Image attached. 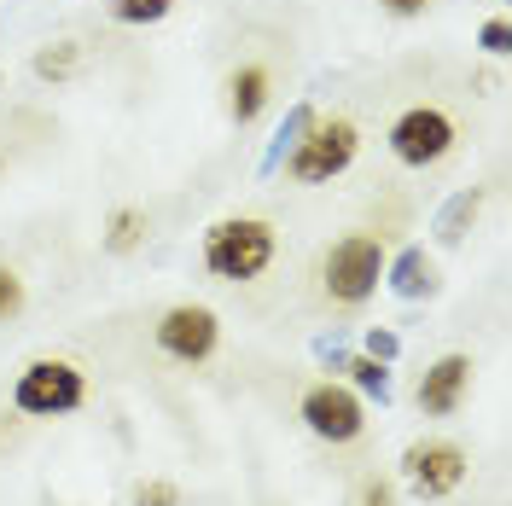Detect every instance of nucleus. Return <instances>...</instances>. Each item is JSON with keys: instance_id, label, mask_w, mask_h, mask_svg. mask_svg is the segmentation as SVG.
<instances>
[{"instance_id": "f03ea898", "label": "nucleus", "mask_w": 512, "mask_h": 506, "mask_svg": "<svg viewBox=\"0 0 512 506\" xmlns=\"http://www.w3.org/2000/svg\"><path fill=\"white\" fill-rule=\"evenodd\" d=\"M355 152H361V128H355L350 117H320V123H309V128H303V140L291 146L286 175H291V181L320 187V181L344 175V169L355 163Z\"/></svg>"}, {"instance_id": "a211bd4d", "label": "nucleus", "mask_w": 512, "mask_h": 506, "mask_svg": "<svg viewBox=\"0 0 512 506\" xmlns=\"http://www.w3.org/2000/svg\"><path fill=\"white\" fill-rule=\"evenodd\" d=\"M425 6H431V0H384V12H390V18H419Z\"/></svg>"}, {"instance_id": "f3484780", "label": "nucleus", "mask_w": 512, "mask_h": 506, "mask_svg": "<svg viewBox=\"0 0 512 506\" xmlns=\"http://www.w3.org/2000/svg\"><path fill=\"white\" fill-rule=\"evenodd\" d=\"M361 506H390V483L367 477V483H361Z\"/></svg>"}, {"instance_id": "f257e3e1", "label": "nucleus", "mask_w": 512, "mask_h": 506, "mask_svg": "<svg viewBox=\"0 0 512 506\" xmlns=\"http://www.w3.org/2000/svg\"><path fill=\"white\" fill-rule=\"evenodd\" d=\"M280 251V239H274V227L262 222V216H227L204 233V268L227 285H245L256 280L268 262Z\"/></svg>"}, {"instance_id": "9b49d317", "label": "nucleus", "mask_w": 512, "mask_h": 506, "mask_svg": "<svg viewBox=\"0 0 512 506\" xmlns=\"http://www.w3.org/2000/svg\"><path fill=\"white\" fill-rule=\"evenodd\" d=\"M76 70H82V47H76V41H53V47L35 53V76H41V82H70Z\"/></svg>"}, {"instance_id": "4468645a", "label": "nucleus", "mask_w": 512, "mask_h": 506, "mask_svg": "<svg viewBox=\"0 0 512 506\" xmlns=\"http://www.w3.org/2000/svg\"><path fill=\"white\" fill-rule=\"evenodd\" d=\"M24 303H30V297H24V280H18V268H6V262H0V326L24 315Z\"/></svg>"}, {"instance_id": "f8f14e48", "label": "nucleus", "mask_w": 512, "mask_h": 506, "mask_svg": "<svg viewBox=\"0 0 512 506\" xmlns=\"http://www.w3.org/2000/svg\"><path fill=\"white\" fill-rule=\"evenodd\" d=\"M146 239V210H134V204H123L117 216H111V227H105V251H117L128 256L134 245Z\"/></svg>"}, {"instance_id": "0eeeda50", "label": "nucleus", "mask_w": 512, "mask_h": 506, "mask_svg": "<svg viewBox=\"0 0 512 506\" xmlns=\"http://www.w3.org/2000/svg\"><path fill=\"white\" fill-rule=\"evenodd\" d=\"M402 472H408V489L419 501H443L466 483V454L454 443H414L402 454Z\"/></svg>"}, {"instance_id": "7ed1b4c3", "label": "nucleus", "mask_w": 512, "mask_h": 506, "mask_svg": "<svg viewBox=\"0 0 512 506\" xmlns=\"http://www.w3.org/2000/svg\"><path fill=\"white\" fill-rule=\"evenodd\" d=\"M320 274H326V297H332V303H367L384 280V245L373 233H344V239L326 251Z\"/></svg>"}, {"instance_id": "6ab92c4d", "label": "nucleus", "mask_w": 512, "mask_h": 506, "mask_svg": "<svg viewBox=\"0 0 512 506\" xmlns=\"http://www.w3.org/2000/svg\"><path fill=\"white\" fill-rule=\"evenodd\" d=\"M350 373H355V379H361V384H367V390H384V373H379V367H373V361H355Z\"/></svg>"}, {"instance_id": "39448f33", "label": "nucleus", "mask_w": 512, "mask_h": 506, "mask_svg": "<svg viewBox=\"0 0 512 506\" xmlns=\"http://www.w3.org/2000/svg\"><path fill=\"white\" fill-rule=\"evenodd\" d=\"M82 396H88V379L70 367V361H30L24 373H18V408L35 413V419H53V413H70L82 408Z\"/></svg>"}, {"instance_id": "1a4fd4ad", "label": "nucleus", "mask_w": 512, "mask_h": 506, "mask_svg": "<svg viewBox=\"0 0 512 506\" xmlns=\"http://www.w3.org/2000/svg\"><path fill=\"white\" fill-rule=\"evenodd\" d=\"M466 384H472V355H443L425 384H419V408L425 413H454L460 408V396H466Z\"/></svg>"}, {"instance_id": "423d86ee", "label": "nucleus", "mask_w": 512, "mask_h": 506, "mask_svg": "<svg viewBox=\"0 0 512 506\" xmlns=\"http://www.w3.org/2000/svg\"><path fill=\"white\" fill-rule=\"evenodd\" d=\"M216 338H222V320H216V309H204V303H175L158 320V349L175 355V361H210L216 355Z\"/></svg>"}, {"instance_id": "dca6fc26", "label": "nucleus", "mask_w": 512, "mask_h": 506, "mask_svg": "<svg viewBox=\"0 0 512 506\" xmlns=\"http://www.w3.org/2000/svg\"><path fill=\"white\" fill-rule=\"evenodd\" d=\"M483 47H489V53H507V18H489V24H483Z\"/></svg>"}, {"instance_id": "6e6552de", "label": "nucleus", "mask_w": 512, "mask_h": 506, "mask_svg": "<svg viewBox=\"0 0 512 506\" xmlns=\"http://www.w3.org/2000/svg\"><path fill=\"white\" fill-rule=\"evenodd\" d=\"M303 419H309V431L326 437V443H355L361 425H367L361 402H355L344 384H315V390L303 396Z\"/></svg>"}, {"instance_id": "ddd939ff", "label": "nucleus", "mask_w": 512, "mask_h": 506, "mask_svg": "<svg viewBox=\"0 0 512 506\" xmlns=\"http://www.w3.org/2000/svg\"><path fill=\"white\" fill-rule=\"evenodd\" d=\"M169 6L175 0H111V18L117 24H158V18H169Z\"/></svg>"}, {"instance_id": "20e7f679", "label": "nucleus", "mask_w": 512, "mask_h": 506, "mask_svg": "<svg viewBox=\"0 0 512 506\" xmlns=\"http://www.w3.org/2000/svg\"><path fill=\"white\" fill-rule=\"evenodd\" d=\"M454 117L437 111V105H414V111H402L396 123H390V152L396 163H408V169H431V163H443L454 152Z\"/></svg>"}, {"instance_id": "2eb2a0df", "label": "nucleus", "mask_w": 512, "mask_h": 506, "mask_svg": "<svg viewBox=\"0 0 512 506\" xmlns=\"http://www.w3.org/2000/svg\"><path fill=\"white\" fill-rule=\"evenodd\" d=\"M175 483H140V506H175Z\"/></svg>"}, {"instance_id": "9d476101", "label": "nucleus", "mask_w": 512, "mask_h": 506, "mask_svg": "<svg viewBox=\"0 0 512 506\" xmlns=\"http://www.w3.org/2000/svg\"><path fill=\"white\" fill-rule=\"evenodd\" d=\"M268 99H274V70L268 64H239L227 76V111H233V123H256L268 111Z\"/></svg>"}]
</instances>
